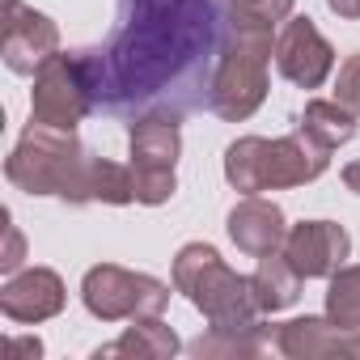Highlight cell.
I'll return each instance as SVG.
<instances>
[{
  "instance_id": "obj_24",
  "label": "cell",
  "mask_w": 360,
  "mask_h": 360,
  "mask_svg": "<svg viewBox=\"0 0 360 360\" xmlns=\"http://www.w3.org/2000/svg\"><path fill=\"white\" fill-rule=\"evenodd\" d=\"M343 187H347V191H356V195H360V157H356V161H347V165H343Z\"/></svg>"
},
{
  "instance_id": "obj_15",
  "label": "cell",
  "mask_w": 360,
  "mask_h": 360,
  "mask_svg": "<svg viewBox=\"0 0 360 360\" xmlns=\"http://www.w3.org/2000/svg\"><path fill=\"white\" fill-rule=\"evenodd\" d=\"M178 347V335L161 322V318H136L115 343H102L94 356L102 360V356H136V360H165V356H174Z\"/></svg>"
},
{
  "instance_id": "obj_17",
  "label": "cell",
  "mask_w": 360,
  "mask_h": 360,
  "mask_svg": "<svg viewBox=\"0 0 360 360\" xmlns=\"http://www.w3.org/2000/svg\"><path fill=\"white\" fill-rule=\"evenodd\" d=\"M297 127H301L305 136H314L322 148H339V144H347V140L356 136V110H347V106L335 102V98H330V102H326V98H314V102H305Z\"/></svg>"
},
{
  "instance_id": "obj_25",
  "label": "cell",
  "mask_w": 360,
  "mask_h": 360,
  "mask_svg": "<svg viewBox=\"0 0 360 360\" xmlns=\"http://www.w3.org/2000/svg\"><path fill=\"white\" fill-rule=\"evenodd\" d=\"M356 115H360V102H356Z\"/></svg>"
},
{
  "instance_id": "obj_8",
  "label": "cell",
  "mask_w": 360,
  "mask_h": 360,
  "mask_svg": "<svg viewBox=\"0 0 360 360\" xmlns=\"http://www.w3.org/2000/svg\"><path fill=\"white\" fill-rule=\"evenodd\" d=\"M94 85H89V68H85V47L81 51H56L39 72H34V89H30V119L47 123V127H64L72 131L77 123H85L94 115Z\"/></svg>"
},
{
  "instance_id": "obj_3",
  "label": "cell",
  "mask_w": 360,
  "mask_h": 360,
  "mask_svg": "<svg viewBox=\"0 0 360 360\" xmlns=\"http://www.w3.org/2000/svg\"><path fill=\"white\" fill-rule=\"evenodd\" d=\"M276 56V39L267 22H250L225 9V43L212 77L208 110L225 123L250 119L267 98V64Z\"/></svg>"
},
{
  "instance_id": "obj_9",
  "label": "cell",
  "mask_w": 360,
  "mask_h": 360,
  "mask_svg": "<svg viewBox=\"0 0 360 360\" xmlns=\"http://www.w3.org/2000/svg\"><path fill=\"white\" fill-rule=\"evenodd\" d=\"M56 51H60L56 22L47 13L22 5V0H5V39H0L5 68L18 72V77H34Z\"/></svg>"
},
{
  "instance_id": "obj_13",
  "label": "cell",
  "mask_w": 360,
  "mask_h": 360,
  "mask_svg": "<svg viewBox=\"0 0 360 360\" xmlns=\"http://www.w3.org/2000/svg\"><path fill=\"white\" fill-rule=\"evenodd\" d=\"M276 352L292 360H314V356H360V330L339 326L330 318H292L276 326Z\"/></svg>"
},
{
  "instance_id": "obj_5",
  "label": "cell",
  "mask_w": 360,
  "mask_h": 360,
  "mask_svg": "<svg viewBox=\"0 0 360 360\" xmlns=\"http://www.w3.org/2000/svg\"><path fill=\"white\" fill-rule=\"evenodd\" d=\"M174 288L217 330L259 326V318H263V309L255 301V288H250V276H238L217 255V246H208V242H187L174 255Z\"/></svg>"
},
{
  "instance_id": "obj_12",
  "label": "cell",
  "mask_w": 360,
  "mask_h": 360,
  "mask_svg": "<svg viewBox=\"0 0 360 360\" xmlns=\"http://www.w3.org/2000/svg\"><path fill=\"white\" fill-rule=\"evenodd\" d=\"M68 292H64V280L51 271V267H26V271H13L0 288V314L9 322H47L64 309Z\"/></svg>"
},
{
  "instance_id": "obj_11",
  "label": "cell",
  "mask_w": 360,
  "mask_h": 360,
  "mask_svg": "<svg viewBox=\"0 0 360 360\" xmlns=\"http://www.w3.org/2000/svg\"><path fill=\"white\" fill-rule=\"evenodd\" d=\"M347 255H352V238L335 221H301L284 238V259L297 267L301 280H330Z\"/></svg>"
},
{
  "instance_id": "obj_18",
  "label": "cell",
  "mask_w": 360,
  "mask_h": 360,
  "mask_svg": "<svg viewBox=\"0 0 360 360\" xmlns=\"http://www.w3.org/2000/svg\"><path fill=\"white\" fill-rule=\"evenodd\" d=\"M271 347H276V330L271 326H242V330L208 326V335H200L191 343V356H263Z\"/></svg>"
},
{
  "instance_id": "obj_14",
  "label": "cell",
  "mask_w": 360,
  "mask_h": 360,
  "mask_svg": "<svg viewBox=\"0 0 360 360\" xmlns=\"http://www.w3.org/2000/svg\"><path fill=\"white\" fill-rule=\"evenodd\" d=\"M225 229H229V242L242 255H250V259H263V255L284 250V238H288V225H284L280 204L259 200V195H246L242 204H233Z\"/></svg>"
},
{
  "instance_id": "obj_7",
  "label": "cell",
  "mask_w": 360,
  "mask_h": 360,
  "mask_svg": "<svg viewBox=\"0 0 360 360\" xmlns=\"http://www.w3.org/2000/svg\"><path fill=\"white\" fill-rule=\"evenodd\" d=\"M127 157H131V178H136V204H165L178 191L174 165L183 157V131L169 115H144L127 131Z\"/></svg>"
},
{
  "instance_id": "obj_4",
  "label": "cell",
  "mask_w": 360,
  "mask_h": 360,
  "mask_svg": "<svg viewBox=\"0 0 360 360\" xmlns=\"http://www.w3.org/2000/svg\"><path fill=\"white\" fill-rule=\"evenodd\" d=\"M326 165H330V148H322L301 127L292 136H280V140L242 136L225 148V178L242 195L305 187V183L326 174Z\"/></svg>"
},
{
  "instance_id": "obj_22",
  "label": "cell",
  "mask_w": 360,
  "mask_h": 360,
  "mask_svg": "<svg viewBox=\"0 0 360 360\" xmlns=\"http://www.w3.org/2000/svg\"><path fill=\"white\" fill-rule=\"evenodd\" d=\"M5 352H9V360H18V356L39 360V356H43V339H39V335H13V339L5 343Z\"/></svg>"
},
{
  "instance_id": "obj_16",
  "label": "cell",
  "mask_w": 360,
  "mask_h": 360,
  "mask_svg": "<svg viewBox=\"0 0 360 360\" xmlns=\"http://www.w3.org/2000/svg\"><path fill=\"white\" fill-rule=\"evenodd\" d=\"M250 288H255V301H259L263 314H280V309L297 305V297H301V276H297V267L284 259V250H276V255H263V259H259V267H255V276H250Z\"/></svg>"
},
{
  "instance_id": "obj_21",
  "label": "cell",
  "mask_w": 360,
  "mask_h": 360,
  "mask_svg": "<svg viewBox=\"0 0 360 360\" xmlns=\"http://www.w3.org/2000/svg\"><path fill=\"white\" fill-rule=\"evenodd\" d=\"M0 217H5V246H0V271L13 276V271H22V263H26V238H22V229L13 225V212H0Z\"/></svg>"
},
{
  "instance_id": "obj_1",
  "label": "cell",
  "mask_w": 360,
  "mask_h": 360,
  "mask_svg": "<svg viewBox=\"0 0 360 360\" xmlns=\"http://www.w3.org/2000/svg\"><path fill=\"white\" fill-rule=\"evenodd\" d=\"M225 43L221 0H119L102 47H85L94 106L110 119L208 110Z\"/></svg>"
},
{
  "instance_id": "obj_6",
  "label": "cell",
  "mask_w": 360,
  "mask_h": 360,
  "mask_svg": "<svg viewBox=\"0 0 360 360\" xmlns=\"http://www.w3.org/2000/svg\"><path fill=\"white\" fill-rule=\"evenodd\" d=\"M81 301L102 322H136V318H161L169 305V284L144 271H127L115 263H98L81 280Z\"/></svg>"
},
{
  "instance_id": "obj_23",
  "label": "cell",
  "mask_w": 360,
  "mask_h": 360,
  "mask_svg": "<svg viewBox=\"0 0 360 360\" xmlns=\"http://www.w3.org/2000/svg\"><path fill=\"white\" fill-rule=\"evenodd\" d=\"M326 9L343 22H360V0H326Z\"/></svg>"
},
{
  "instance_id": "obj_10",
  "label": "cell",
  "mask_w": 360,
  "mask_h": 360,
  "mask_svg": "<svg viewBox=\"0 0 360 360\" xmlns=\"http://www.w3.org/2000/svg\"><path fill=\"white\" fill-rule=\"evenodd\" d=\"M276 68L297 89H318L335 68V47L322 39L314 18H288L276 34Z\"/></svg>"
},
{
  "instance_id": "obj_19",
  "label": "cell",
  "mask_w": 360,
  "mask_h": 360,
  "mask_svg": "<svg viewBox=\"0 0 360 360\" xmlns=\"http://www.w3.org/2000/svg\"><path fill=\"white\" fill-rule=\"evenodd\" d=\"M326 318L360 330V267H339L326 284Z\"/></svg>"
},
{
  "instance_id": "obj_20",
  "label": "cell",
  "mask_w": 360,
  "mask_h": 360,
  "mask_svg": "<svg viewBox=\"0 0 360 360\" xmlns=\"http://www.w3.org/2000/svg\"><path fill=\"white\" fill-rule=\"evenodd\" d=\"M221 5L238 18H250V22H267V26H280L292 18V0H221Z\"/></svg>"
},
{
  "instance_id": "obj_2",
  "label": "cell",
  "mask_w": 360,
  "mask_h": 360,
  "mask_svg": "<svg viewBox=\"0 0 360 360\" xmlns=\"http://www.w3.org/2000/svg\"><path fill=\"white\" fill-rule=\"evenodd\" d=\"M89 165H94V153H85L77 131L30 119V127L22 131V140L5 161V178L26 195H56L81 208L89 204Z\"/></svg>"
}]
</instances>
